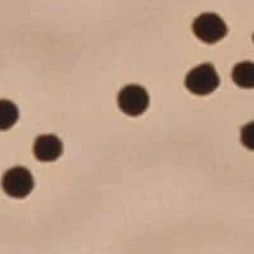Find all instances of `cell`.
Returning <instances> with one entry per match:
<instances>
[{"label":"cell","mask_w":254,"mask_h":254,"mask_svg":"<svg viewBox=\"0 0 254 254\" xmlns=\"http://www.w3.org/2000/svg\"><path fill=\"white\" fill-rule=\"evenodd\" d=\"M150 97L149 93L141 85L137 84H130L120 90L117 95V104L119 108L127 116L137 117V116L145 113L149 108Z\"/></svg>","instance_id":"3957f363"},{"label":"cell","mask_w":254,"mask_h":254,"mask_svg":"<svg viewBox=\"0 0 254 254\" xmlns=\"http://www.w3.org/2000/svg\"><path fill=\"white\" fill-rule=\"evenodd\" d=\"M185 85L192 94L208 95L220 85V76L211 64H201L186 75Z\"/></svg>","instance_id":"6da1fadb"},{"label":"cell","mask_w":254,"mask_h":254,"mask_svg":"<svg viewBox=\"0 0 254 254\" xmlns=\"http://www.w3.org/2000/svg\"><path fill=\"white\" fill-rule=\"evenodd\" d=\"M253 42H254V35H253Z\"/></svg>","instance_id":"9c48e42d"},{"label":"cell","mask_w":254,"mask_h":254,"mask_svg":"<svg viewBox=\"0 0 254 254\" xmlns=\"http://www.w3.org/2000/svg\"><path fill=\"white\" fill-rule=\"evenodd\" d=\"M1 188L9 197L24 198L35 188V179L27 168H10L1 178Z\"/></svg>","instance_id":"277c9868"},{"label":"cell","mask_w":254,"mask_h":254,"mask_svg":"<svg viewBox=\"0 0 254 254\" xmlns=\"http://www.w3.org/2000/svg\"><path fill=\"white\" fill-rule=\"evenodd\" d=\"M19 117L18 107L12 101L0 99V131L9 130L14 126Z\"/></svg>","instance_id":"52a82bcc"},{"label":"cell","mask_w":254,"mask_h":254,"mask_svg":"<svg viewBox=\"0 0 254 254\" xmlns=\"http://www.w3.org/2000/svg\"><path fill=\"white\" fill-rule=\"evenodd\" d=\"M240 140L247 149L254 151V121L243 126L240 131Z\"/></svg>","instance_id":"ba28073f"},{"label":"cell","mask_w":254,"mask_h":254,"mask_svg":"<svg viewBox=\"0 0 254 254\" xmlns=\"http://www.w3.org/2000/svg\"><path fill=\"white\" fill-rule=\"evenodd\" d=\"M192 31L198 40L211 45L225 37L228 26L216 13H202L193 20Z\"/></svg>","instance_id":"7a4b0ae2"},{"label":"cell","mask_w":254,"mask_h":254,"mask_svg":"<svg viewBox=\"0 0 254 254\" xmlns=\"http://www.w3.org/2000/svg\"><path fill=\"white\" fill-rule=\"evenodd\" d=\"M231 78L238 87L243 89L254 88V63L243 61L237 64L231 71Z\"/></svg>","instance_id":"8992f818"},{"label":"cell","mask_w":254,"mask_h":254,"mask_svg":"<svg viewBox=\"0 0 254 254\" xmlns=\"http://www.w3.org/2000/svg\"><path fill=\"white\" fill-rule=\"evenodd\" d=\"M64 144L56 135H40L33 144V154L40 162H55L63 155Z\"/></svg>","instance_id":"5b68a950"}]
</instances>
